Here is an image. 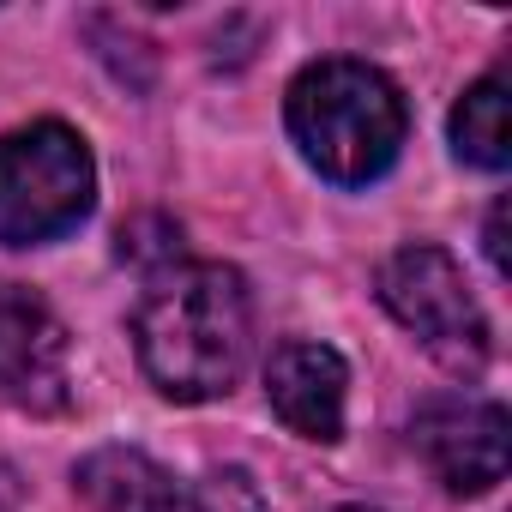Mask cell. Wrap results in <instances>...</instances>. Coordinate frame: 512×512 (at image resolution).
Wrapping results in <instances>:
<instances>
[{
  "mask_svg": "<svg viewBox=\"0 0 512 512\" xmlns=\"http://www.w3.org/2000/svg\"><path fill=\"white\" fill-rule=\"evenodd\" d=\"M133 344L145 380L175 404L223 398L253 350L247 278L223 260H175L151 278L133 314Z\"/></svg>",
  "mask_w": 512,
  "mask_h": 512,
  "instance_id": "1",
  "label": "cell"
},
{
  "mask_svg": "<svg viewBox=\"0 0 512 512\" xmlns=\"http://www.w3.org/2000/svg\"><path fill=\"white\" fill-rule=\"evenodd\" d=\"M284 115H290V139L302 145V157L338 187L380 181L398 163L404 133H410L404 91L380 67L350 61V55L302 67Z\"/></svg>",
  "mask_w": 512,
  "mask_h": 512,
  "instance_id": "2",
  "label": "cell"
},
{
  "mask_svg": "<svg viewBox=\"0 0 512 512\" xmlns=\"http://www.w3.org/2000/svg\"><path fill=\"white\" fill-rule=\"evenodd\" d=\"M97 163L67 121H31L0 139V241L43 247L91 217Z\"/></svg>",
  "mask_w": 512,
  "mask_h": 512,
  "instance_id": "3",
  "label": "cell"
},
{
  "mask_svg": "<svg viewBox=\"0 0 512 512\" xmlns=\"http://www.w3.org/2000/svg\"><path fill=\"white\" fill-rule=\"evenodd\" d=\"M374 290H380L386 314L404 332H416L434 362H446L464 380L482 374V362H488V320H482V308H476V296H470V284H464V272H458V260L446 247L410 241V247L386 253Z\"/></svg>",
  "mask_w": 512,
  "mask_h": 512,
  "instance_id": "4",
  "label": "cell"
},
{
  "mask_svg": "<svg viewBox=\"0 0 512 512\" xmlns=\"http://www.w3.org/2000/svg\"><path fill=\"white\" fill-rule=\"evenodd\" d=\"M506 410L476 392H440L410 416V446L452 494H488L506 476Z\"/></svg>",
  "mask_w": 512,
  "mask_h": 512,
  "instance_id": "5",
  "label": "cell"
},
{
  "mask_svg": "<svg viewBox=\"0 0 512 512\" xmlns=\"http://www.w3.org/2000/svg\"><path fill=\"white\" fill-rule=\"evenodd\" d=\"M0 404L67 410V326L25 284H0Z\"/></svg>",
  "mask_w": 512,
  "mask_h": 512,
  "instance_id": "6",
  "label": "cell"
},
{
  "mask_svg": "<svg viewBox=\"0 0 512 512\" xmlns=\"http://www.w3.org/2000/svg\"><path fill=\"white\" fill-rule=\"evenodd\" d=\"M344 386H350V368L332 344L290 338L266 362V398H272L278 422L320 446L344 440Z\"/></svg>",
  "mask_w": 512,
  "mask_h": 512,
  "instance_id": "7",
  "label": "cell"
},
{
  "mask_svg": "<svg viewBox=\"0 0 512 512\" xmlns=\"http://www.w3.org/2000/svg\"><path fill=\"white\" fill-rule=\"evenodd\" d=\"M79 494L97 506V512H199L193 494L175 488L169 470H157L145 452L133 446H103L91 452L79 470H73Z\"/></svg>",
  "mask_w": 512,
  "mask_h": 512,
  "instance_id": "8",
  "label": "cell"
},
{
  "mask_svg": "<svg viewBox=\"0 0 512 512\" xmlns=\"http://www.w3.org/2000/svg\"><path fill=\"white\" fill-rule=\"evenodd\" d=\"M452 151L476 169H506L512 127H506V73H482L452 109Z\"/></svg>",
  "mask_w": 512,
  "mask_h": 512,
  "instance_id": "9",
  "label": "cell"
},
{
  "mask_svg": "<svg viewBox=\"0 0 512 512\" xmlns=\"http://www.w3.org/2000/svg\"><path fill=\"white\" fill-rule=\"evenodd\" d=\"M193 500H199V512H272L247 470H211Z\"/></svg>",
  "mask_w": 512,
  "mask_h": 512,
  "instance_id": "10",
  "label": "cell"
},
{
  "mask_svg": "<svg viewBox=\"0 0 512 512\" xmlns=\"http://www.w3.org/2000/svg\"><path fill=\"white\" fill-rule=\"evenodd\" d=\"M482 247H488V266H494V272H506V199H494V211H488V235H482Z\"/></svg>",
  "mask_w": 512,
  "mask_h": 512,
  "instance_id": "11",
  "label": "cell"
},
{
  "mask_svg": "<svg viewBox=\"0 0 512 512\" xmlns=\"http://www.w3.org/2000/svg\"><path fill=\"white\" fill-rule=\"evenodd\" d=\"M0 512H13V488L7 482H0Z\"/></svg>",
  "mask_w": 512,
  "mask_h": 512,
  "instance_id": "12",
  "label": "cell"
},
{
  "mask_svg": "<svg viewBox=\"0 0 512 512\" xmlns=\"http://www.w3.org/2000/svg\"><path fill=\"white\" fill-rule=\"evenodd\" d=\"M338 512H374V506H338Z\"/></svg>",
  "mask_w": 512,
  "mask_h": 512,
  "instance_id": "13",
  "label": "cell"
}]
</instances>
